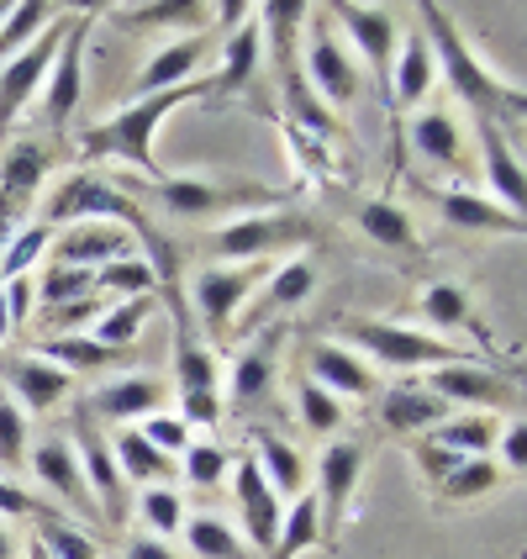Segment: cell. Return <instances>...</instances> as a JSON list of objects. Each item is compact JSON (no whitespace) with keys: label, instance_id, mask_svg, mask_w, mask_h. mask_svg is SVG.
<instances>
[{"label":"cell","instance_id":"obj_1","mask_svg":"<svg viewBox=\"0 0 527 559\" xmlns=\"http://www.w3.org/2000/svg\"><path fill=\"white\" fill-rule=\"evenodd\" d=\"M422 37H428V48H433V63L448 74V85L454 95L465 100L469 111H475V122H517L527 111V95L517 80H501L496 69H486L480 53L465 43V32L448 22V11L433 5V0H422Z\"/></svg>","mask_w":527,"mask_h":559},{"label":"cell","instance_id":"obj_2","mask_svg":"<svg viewBox=\"0 0 527 559\" xmlns=\"http://www.w3.org/2000/svg\"><path fill=\"white\" fill-rule=\"evenodd\" d=\"M201 95H217V74H212V80L201 74V80H190V85H175V91H158V95H137V100L122 106L117 117L85 127L80 148L91 158L132 164V169H143L148 180H164V169H158V158H154V132L169 111H180L185 100H201Z\"/></svg>","mask_w":527,"mask_h":559},{"label":"cell","instance_id":"obj_3","mask_svg":"<svg viewBox=\"0 0 527 559\" xmlns=\"http://www.w3.org/2000/svg\"><path fill=\"white\" fill-rule=\"evenodd\" d=\"M343 343H354L359 354H370L385 370H417V365H465L475 354H465L459 343H443L433 333H411L402 322H374V317H348L343 322Z\"/></svg>","mask_w":527,"mask_h":559},{"label":"cell","instance_id":"obj_4","mask_svg":"<svg viewBox=\"0 0 527 559\" xmlns=\"http://www.w3.org/2000/svg\"><path fill=\"white\" fill-rule=\"evenodd\" d=\"M259 22H270L264 27V37L275 43V63H279V80H285V95H290V111H296V122L301 127H311V132H322V138H333L338 132V122L322 111V100L311 95V85H307V74H301V63H296V22L307 16V5L301 0H275V5H259L253 11Z\"/></svg>","mask_w":527,"mask_h":559},{"label":"cell","instance_id":"obj_5","mask_svg":"<svg viewBox=\"0 0 527 559\" xmlns=\"http://www.w3.org/2000/svg\"><path fill=\"white\" fill-rule=\"evenodd\" d=\"M154 195L175 217H217L227 206H243V217H253V212L275 206L285 190L249 186V180H190V175H175V180H169V175H164Z\"/></svg>","mask_w":527,"mask_h":559},{"label":"cell","instance_id":"obj_6","mask_svg":"<svg viewBox=\"0 0 527 559\" xmlns=\"http://www.w3.org/2000/svg\"><path fill=\"white\" fill-rule=\"evenodd\" d=\"M316 238V222L301 217V212H253V217L227 222L217 238H212V253L227 259V264H259L264 253L290 249V243H307Z\"/></svg>","mask_w":527,"mask_h":559},{"label":"cell","instance_id":"obj_7","mask_svg":"<svg viewBox=\"0 0 527 559\" xmlns=\"http://www.w3.org/2000/svg\"><path fill=\"white\" fill-rule=\"evenodd\" d=\"M69 22H74V16H53V22L16 53V59L0 63V132L16 122V111L27 106L32 95L43 91V80H48V69H53V59H59L63 37H69Z\"/></svg>","mask_w":527,"mask_h":559},{"label":"cell","instance_id":"obj_8","mask_svg":"<svg viewBox=\"0 0 527 559\" xmlns=\"http://www.w3.org/2000/svg\"><path fill=\"white\" fill-rule=\"evenodd\" d=\"M253 280H259V264H212L206 275L195 280V290H190V307H195L190 322H195V328H206L212 343L227 338L238 307L253 296Z\"/></svg>","mask_w":527,"mask_h":559},{"label":"cell","instance_id":"obj_9","mask_svg":"<svg viewBox=\"0 0 527 559\" xmlns=\"http://www.w3.org/2000/svg\"><path fill=\"white\" fill-rule=\"evenodd\" d=\"M91 22L95 11H74L69 22V37H63L59 59L48 69V95H43V122L53 127H69V117L80 111V95H85V43H91Z\"/></svg>","mask_w":527,"mask_h":559},{"label":"cell","instance_id":"obj_10","mask_svg":"<svg viewBox=\"0 0 527 559\" xmlns=\"http://www.w3.org/2000/svg\"><path fill=\"white\" fill-rule=\"evenodd\" d=\"M422 385H428L448 412H454V406H517V385H512L506 374L486 370L480 359H465V365H438Z\"/></svg>","mask_w":527,"mask_h":559},{"label":"cell","instance_id":"obj_11","mask_svg":"<svg viewBox=\"0 0 527 559\" xmlns=\"http://www.w3.org/2000/svg\"><path fill=\"white\" fill-rule=\"evenodd\" d=\"M74 454L85 460L80 475H85V486H91V501H95V512H100V523L122 528L127 523V480H122V469H117V460H111V443L95 433L85 417H80V449H74Z\"/></svg>","mask_w":527,"mask_h":559},{"label":"cell","instance_id":"obj_12","mask_svg":"<svg viewBox=\"0 0 527 559\" xmlns=\"http://www.w3.org/2000/svg\"><path fill=\"white\" fill-rule=\"evenodd\" d=\"M307 85L316 91V100H333V106H348L354 95H359V69H354V59L338 48V37H333V27H311V43H307Z\"/></svg>","mask_w":527,"mask_h":559},{"label":"cell","instance_id":"obj_13","mask_svg":"<svg viewBox=\"0 0 527 559\" xmlns=\"http://www.w3.org/2000/svg\"><path fill=\"white\" fill-rule=\"evenodd\" d=\"M169 311H175V385L180 396H206L217 391V359H212V343H201V328L190 322L180 290L169 285Z\"/></svg>","mask_w":527,"mask_h":559},{"label":"cell","instance_id":"obj_14","mask_svg":"<svg viewBox=\"0 0 527 559\" xmlns=\"http://www.w3.org/2000/svg\"><path fill=\"white\" fill-rule=\"evenodd\" d=\"M232 491H238V512H243V528H249V544L253 555H264L270 559V549H275V538H279V497L270 491V480H264V469L253 465V460H243L238 465V475H232Z\"/></svg>","mask_w":527,"mask_h":559},{"label":"cell","instance_id":"obj_15","mask_svg":"<svg viewBox=\"0 0 527 559\" xmlns=\"http://www.w3.org/2000/svg\"><path fill=\"white\" fill-rule=\"evenodd\" d=\"M359 469H364V449L359 443H327L322 449V465H316V507H322V528L338 533L343 512L354 501V486H359Z\"/></svg>","mask_w":527,"mask_h":559},{"label":"cell","instance_id":"obj_16","mask_svg":"<svg viewBox=\"0 0 527 559\" xmlns=\"http://www.w3.org/2000/svg\"><path fill=\"white\" fill-rule=\"evenodd\" d=\"M127 253H132V238L117 222H74L53 238V264H74V270H100Z\"/></svg>","mask_w":527,"mask_h":559},{"label":"cell","instance_id":"obj_17","mask_svg":"<svg viewBox=\"0 0 527 559\" xmlns=\"http://www.w3.org/2000/svg\"><path fill=\"white\" fill-rule=\"evenodd\" d=\"M333 16H338L343 27H348V37L359 43L364 63L374 69V80L391 85V63H396V16L380 11V5H354V0H338Z\"/></svg>","mask_w":527,"mask_h":559},{"label":"cell","instance_id":"obj_18","mask_svg":"<svg viewBox=\"0 0 527 559\" xmlns=\"http://www.w3.org/2000/svg\"><path fill=\"white\" fill-rule=\"evenodd\" d=\"M32 475L48 486V491H59L63 507H74V512H85V523L100 518L91 501V486H85V475H80V454H74V443L69 438H43L37 449H32Z\"/></svg>","mask_w":527,"mask_h":559},{"label":"cell","instance_id":"obj_19","mask_svg":"<svg viewBox=\"0 0 527 559\" xmlns=\"http://www.w3.org/2000/svg\"><path fill=\"white\" fill-rule=\"evenodd\" d=\"M0 380L16 391L11 402L32 406V412L59 406L63 396H69V385H74V374L59 370V365H48V359H37V354H11V359H0Z\"/></svg>","mask_w":527,"mask_h":559},{"label":"cell","instance_id":"obj_20","mask_svg":"<svg viewBox=\"0 0 527 559\" xmlns=\"http://www.w3.org/2000/svg\"><path fill=\"white\" fill-rule=\"evenodd\" d=\"M212 53V27L206 32H190L180 43H169V48H158L148 69L137 74V95H158V91H175V85H190V80H201L195 69L206 63Z\"/></svg>","mask_w":527,"mask_h":559},{"label":"cell","instance_id":"obj_21","mask_svg":"<svg viewBox=\"0 0 527 559\" xmlns=\"http://www.w3.org/2000/svg\"><path fill=\"white\" fill-rule=\"evenodd\" d=\"M307 380H316L322 391H333L338 402H343V396H370V391H374L370 365H364L354 348H343V343H311Z\"/></svg>","mask_w":527,"mask_h":559},{"label":"cell","instance_id":"obj_22","mask_svg":"<svg viewBox=\"0 0 527 559\" xmlns=\"http://www.w3.org/2000/svg\"><path fill=\"white\" fill-rule=\"evenodd\" d=\"M169 402V385L154 380V374H127V380H111L95 391L91 412L106 417V423H132V417H154L158 406Z\"/></svg>","mask_w":527,"mask_h":559},{"label":"cell","instance_id":"obj_23","mask_svg":"<svg viewBox=\"0 0 527 559\" xmlns=\"http://www.w3.org/2000/svg\"><path fill=\"white\" fill-rule=\"evenodd\" d=\"M438 212L448 227H459V233H523V217L517 212H506L496 206L491 195H475V190L454 186V190H438Z\"/></svg>","mask_w":527,"mask_h":559},{"label":"cell","instance_id":"obj_24","mask_svg":"<svg viewBox=\"0 0 527 559\" xmlns=\"http://www.w3.org/2000/svg\"><path fill=\"white\" fill-rule=\"evenodd\" d=\"M433 80H438L433 48H428L422 32H411L396 48V63H391V100H396V111H411L422 95L433 91Z\"/></svg>","mask_w":527,"mask_h":559},{"label":"cell","instance_id":"obj_25","mask_svg":"<svg viewBox=\"0 0 527 559\" xmlns=\"http://www.w3.org/2000/svg\"><path fill=\"white\" fill-rule=\"evenodd\" d=\"M443 417H448V406L438 402L428 385H396V391L380 396V423L391 433H433Z\"/></svg>","mask_w":527,"mask_h":559},{"label":"cell","instance_id":"obj_26","mask_svg":"<svg viewBox=\"0 0 527 559\" xmlns=\"http://www.w3.org/2000/svg\"><path fill=\"white\" fill-rule=\"evenodd\" d=\"M480 127V148H486V180L496 190V206L506 212H517L523 217V201H527V180H523V164L517 154L506 148V138H501L496 122H475Z\"/></svg>","mask_w":527,"mask_h":559},{"label":"cell","instance_id":"obj_27","mask_svg":"<svg viewBox=\"0 0 527 559\" xmlns=\"http://www.w3.org/2000/svg\"><path fill=\"white\" fill-rule=\"evenodd\" d=\"M253 443H259V460H253V465L264 469V480H270V491H275V497H296V491H307V454H301L296 443H285V438L270 433V428H259Z\"/></svg>","mask_w":527,"mask_h":559},{"label":"cell","instance_id":"obj_28","mask_svg":"<svg viewBox=\"0 0 527 559\" xmlns=\"http://www.w3.org/2000/svg\"><path fill=\"white\" fill-rule=\"evenodd\" d=\"M264 63V22L249 16L232 37H221V69H217V95L221 91H243L253 80V69Z\"/></svg>","mask_w":527,"mask_h":559},{"label":"cell","instance_id":"obj_29","mask_svg":"<svg viewBox=\"0 0 527 559\" xmlns=\"http://www.w3.org/2000/svg\"><path fill=\"white\" fill-rule=\"evenodd\" d=\"M43 359L69 374L74 370L91 374V370H111V365H132V348H106V343L80 338V333H59V338L43 343Z\"/></svg>","mask_w":527,"mask_h":559},{"label":"cell","instance_id":"obj_30","mask_svg":"<svg viewBox=\"0 0 527 559\" xmlns=\"http://www.w3.org/2000/svg\"><path fill=\"white\" fill-rule=\"evenodd\" d=\"M111 460L122 469V480H143V486H169V475H175L169 454H158L137 428H122V433L111 438Z\"/></svg>","mask_w":527,"mask_h":559},{"label":"cell","instance_id":"obj_31","mask_svg":"<svg viewBox=\"0 0 527 559\" xmlns=\"http://www.w3.org/2000/svg\"><path fill=\"white\" fill-rule=\"evenodd\" d=\"M316 544H327L322 507H316V491H301L296 507L279 518V538H275V549H270V559H296V555H307V549H316Z\"/></svg>","mask_w":527,"mask_h":559},{"label":"cell","instance_id":"obj_32","mask_svg":"<svg viewBox=\"0 0 527 559\" xmlns=\"http://www.w3.org/2000/svg\"><path fill=\"white\" fill-rule=\"evenodd\" d=\"M117 22L132 27V32H143V27H195V32H206L212 5H201V0H148V5H122Z\"/></svg>","mask_w":527,"mask_h":559},{"label":"cell","instance_id":"obj_33","mask_svg":"<svg viewBox=\"0 0 527 559\" xmlns=\"http://www.w3.org/2000/svg\"><path fill=\"white\" fill-rule=\"evenodd\" d=\"M501 438V423L496 417H486V412H469V417H443L433 433H428V443H438V449H454V454H465V460H480L491 443Z\"/></svg>","mask_w":527,"mask_h":559},{"label":"cell","instance_id":"obj_34","mask_svg":"<svg viewBox=\"0 0 527 559\" xmlns=\"http://www.w3.org/2000/svg\"><path fill=\"white\" fill-rule=\"evenodd\" d=\"M411 148L428 158V164H443V169H454V164H459V154H465L459 122H454L448 111H422V117L411 122Z\"/></svg>","mask_w":527,"mask_h":559},{"label":"cell","instance_id":"obj_35","mask_svg":"<svg viewBox=\"0 0 527 559\" xmlns=\"http://www.w3.org/2000/svg\"><path fill=\"white\" fill-rule=\"evenodd\" d=\"M190 538V555L195 559H259L243 544V533H232L221 518H212V512H201V518H185V528H180Z\"/></svg>","mask_w":527,"mask_h":559},{"label":"cell","instance_id":"obj_36","mask_svg":"<svg viewBox=\"0 0 527 559\" xmlns=\"http://www.w3.org/2000/svg\"><path fill=\"white\" fill-rule=\"evenodd\" d=\"M359 227H364V238H374L380 249H417V227L406 217L402 206H391V201H364L359 206Z\"/></svg>","mask_w":527,"mask_h":559},{"label":"cell","instance_id":"obj_37","mask_svg":"<svg viewBox=\"0 0 527 559\" xmlns=\"http://www.w3.org/2000/svg\"><path fill=\"white\" fill-rule=\"evenodd\" d=\"M270 374H275V333L270 338H259L232 365V406H253L264 391H270Z\"/></svg>","mask_w":527,"mask_h":559},{"label":"cell","instance_id":"obj_38","mask_svg":"<svg viewBox=\"0 0 527 559\" xmlns=\"http://www.w3.org/2000/svg\"><path fill=\"white\" fill-rule=\"evenodd\" d=\"M154 285H158V270H154V259H143V253H127V259H111V264L95 270V290H111L122 301L148 296Z\"/></svg>","mask_w":527,"mask_h":559},{"label":"cell","instance_id":"obj_39","mask_svg":"<svg viewBox=\"0 0 527 559\" xmlns=\"http://www.w3.org/2000/svg\"><path fill=\"white\" fill-rule=\"evenodd\" d=\"M422 317L443 328V333H454V328H475V307H469V290L465 285H454V280H433L428 290H422Z\"/></svg>","mask_w":527,"mask_h":559},{"label":"cell","instance_id":"obj_40","mask_svg":"<svg viewBox=\"0 0 527 559\" xmlns=\"http://www.w3.org/2000/svg\"><path fill=\"white\" fill-rule=\"evenodd\" d=\"M501 480V465L491 460V454H480V460H465V465H454L443 480H438L433 491L443 501H480L486 491H496Z\"/></svg>","mask_w":527,"mask_h":559},{"label":"cell","instance_id":"obj_41","mask_svg":"<svg viewBox=\"0 0 527 559\" xmlns=\"http://www.w3.org/2000/svg\"><path fill=\"white\" fill-rule=\"evenodd\" d=\"M148 311H154V296H132V301H117L111 311H100V322H95V343H106V348H132V338L143 333V322H148Z\"/></svg>","mask_w":527,"mask_h":559},{"label":"cell","instance_id":"obj_42","mask_svg":"<svg viewBox=\"0 0 527 559\" xmlns=\"http://www.w3.org/2000/svg\"><path fill=\"white\" fill-rule=\"evenodd\" d=\"M37 296H43V307H48V311L74 307V301L95 296V270H74V264H48V270L37 275Z\"/></svg>","mask_w":527,"mask_h":559},{"label":"cell","instance_id":"obj_43","mask_svg":"<svg viewBox=\"0 0 527 559\" xmlns=\"http://www.w3.org/2000/svg\"><path fill=\"white\" fill-rule=\"evenodd\" d=\"M59 11L53 5H43V0H27V5H11V16H5V27H0V63L16 59L22 48H27L37 32L48 27Z\"/></svg>","mask_w":527,"mask_h":559},{"label":"cell","instance_id":"obj_44","mask_svg":"<svg viewBox=\"0 0 527 559\" xmlns=\"http://www.w3.org/2000/svg\"><path fill=\"white\" fill-rule=\"evenodd\" d=\"M311 290H316V270H311L307 259H290V264H279L275 275H270V290H264V311L301 307Z\"/></svg>","mask_w":527,"mask_h":559},{"label":"cell","instance_id":"obj_45","mask_svg":"<svg viewBox=\"0 0 527 559\" xmlns=\"http://www.w3.org/2000/svg\"><path fill=\"white\" fill-rule=\"evenodd\" d=\"M53 243V227H43V222H27L22 233H11V243H5V253H0V285L16 275H27L32 264H37V253Z\"/></svg>","mask_w":527,"mask_h":559},{"label":"cell","instance_id":"obj_46","mask_svg":"<svg viewBox=\"0 0 527 559\" xmlns=\"http://www.w3.org/2000/svg\"><path fill=\"white\" fill-rule=\"evenodd\" d=\"M296 406H301V417H307V428L311 433H338V423H343V402L333 396V391H322L316 380H296Z\"/></svg>","mask_w":527,"mask_h":559},{"label":"cell","instance_id":"obj_47","mask_svg":"<svg viewBox=\"0 0 527 559\" xmlns=\"http://www.w3.org/2000/svg\"><path fill=\"white\" fill-rule=\"evenodd\" d=\"M0 465L5 469L27 465V417H22V406L11 402L5 385H0Z\"/></svg>","mask_w":527,"mask_h":559},{"label":"cell","instance_id":"obj_48","mask_svg":"<svg viewBox=\"0 0 527 559\" xmlns=\"http://www.w3.org/2000/svg\"><path fill=\"white\" fill-rule=\"evenodd\" d=\"M137 512H143V523L154 533H180L185 528V501L180 491H169V486H148L143 501H137Z\"/></svg>","mask_w":527,"mask_h":559},{"label":"cell","instance_id":"obj_49","mask_svg":"<svg viewBox=\"0 0 527 559\" xmlns=\"http://www.w3.org/2000/svg\"><path fill=\"white\" fill-rule=\"evenodd\" d=\"M37 544H43V549H48L53 559H100L95 538H85L80 528H69V523H59V518H43Z\"/></svg>","mask_w":527,"mask_h":559},{"label":"cell","instance_id":"obj_50","mask_svg":"<svg viewBox=\"0 0 527 559\" xmlns=\"http://www.w3.org/2000/svg\"><path fill=\"white\" fill-rule=\"evenodd\" d=\"M137 433L148 438L158 454H185V449H190V423H185V417H169V412L143 417V428H137Z\"/></svg>","mask_w":527,"mask_h":559},{"label":"cell","instance_id":"obj_51","mask_svg":"<svg viewBox=\"0 0 527 559\" xmlns=\"http://www.w3.org/2000/svg\"><path fill=\"white\" fill-rule=\"evenodd\" d=\"M221 475H227V449L221 443H190L185 449V480L190 486H217Z\"/></svg>","mask_w":527,"mask_h":559},{"label":"cell","instance_id":"obj_52","mask_svg":"<svg viewBox=\"0 0 527 559\" xmlns=\"http://www.w3.org/2000/svg\"><path fill=\"white\" fill-rule=\"evenodd\" d=\"M5 518H53V512H48V501H37L32 491L0 480V523H5Z\"/></svg>","mask_w":527,"mask_h":559},{"label":"cell","instance_id":"obj_53","mask_svg":"<svg viewBox=\"0 0 527 559\" xmlns=\"http://www.w3.org/2000/svg\"><path fill=\"white\" fill-rule=\"evenodd\" d=\"M411 454H417V469H422V475H428L433 486H438V480H443V475H448L454 465H465V454H454V449H438V443H428V438H422V443H417Z\"/></svg>","mask_w":527,"mask_h":559},{"label":"cell","instance_id":"obj_54","mask_svg":"<svg viewBox=\"0 0 527 559\" xmlns=\"http://www.w3.org/2000/svg\"><path fill=\"white\" fill-rule=\"evenodd\" d=\"M5 322H27V311L32 301H37V275H16V280H5Z\"/></svg>","mask_w":527,"mask_h":559},{"label":"cell","instance_id":"obj_55","mask_svg":"<svg viewBox=\"0 0 527 559\" xmlns=\"http://www.w3.org/2000/svg\"><path fill=\"white\" fill-rule=\"evenodd\" d=\"M501 454H506V465L523 475V465H527V428H523V423H512V428H506V443H501Z\"/></svg>","mask_w":527,"mask_h":559},{"label":"cell","instance_id":"obj_56","mask_svg":"<svg viewBox=\"0 0 527 559\" xmlns=\"http://www.w3.org/2000/svg\"><path fill=\"white\" fill-rule=\"evenodd\" d=\"M249 16H253V11L243 5V0H221V5H212V22H217L227 37L238 32V22H249Z\"/></svg>","mask_w":527,"mask_h":559},{"label":"cell","instance_id":"obj_57","mask_svg":"<svg viewBox=\"0 0 527 559\" xmlns=\"http://www.w3.org/2000/svg\"><path fill=\"white\" fill-rule=\"evenodd\" d=\"M127 559H175V549H169L164 538H148V533H137V538L127 544Z\"/></svg>","mask_w":527,"mask_h":559},{"label":"cell","instance_id":"obj_58","mask_svg":"<svg viewBox=\"0 0 527 559\" xmlns=\"http://www.w3.org/2000/svg\"><path fill=\"white\" fill-rule=\"evenodd\" d=\"M95 311H100V301H95V296H85V301H74V307H59V311H53V322H59V328H69V322L95 317Z\"/></svg>","mask_w":527,"mask_h":559},{"label":"cell","instance_id":"obj_59","mask_svg":"<svg viewBox=\"0 0 527 559\" xmlns=\"http://www.w3.org/2000/svg\"><path fill=\"white\" fill-rule=\"evenodd\" d=\"M11 549H16V544H11V528L0 523V559H11Z\"/></svg>","mask_w":527,"mask_h":559},{"label":"cell","instance_id":"obj_60","mask_svg":"<svg viewBox=\"0 0 527 559\" xmlns=\"http://www.w3.org/2000/svg\"><path fill=\"white\" fill-rule=\"evenodd\" d=\"M27 559H53V555H48V549H43V544L32 538V544H27Z\"/></svg>","mask_w":527,"mask_h":559},{"label":"cell","instance_id":"obj_61","mask_svg":"<svg viewBox=\"0 0 527 559\" xmlns=\"http://www.w3.org/2000/svg\"><path fill=\"white\" fill-rule=\"evenodd\" d=\"M5 16H11V5H0V27H5Z\"/></svg>","mask_w":527,"mask_h":559}]
</instances>
